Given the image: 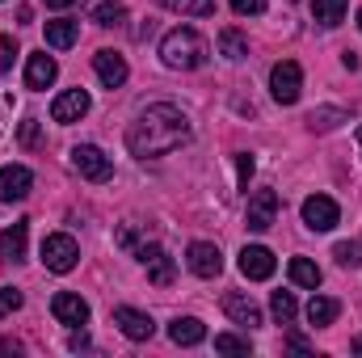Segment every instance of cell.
Wrapping results in <instances>:
<instances>
[{
    "label": "cell",
    "mask_w": 362,
    "mask_h": 358,
    "mask_svg": "<svg viewBox=\"0 0 362 358\" xmlns=\"http://www.w3.org/2000/svg\"><path fill=\"white\" fill-rule=\"evenodd\" d=\"M17 350H21V342H13V337L0 342V354H17Z\"/></svg>",
    "instance_id": "cell-37"
},
{
    "label": "cell",
    "mask_w": 362,
    "mask_h": 358,
    "mask_svg": "<svg viewBox=\"0 0 362 358\" xmlns=\"http://www.w3.org/2000/svg\"><path fill=\"white\" fill-rule=\"evenodd\" d=\"M51 312H55V321L59 325H89V304L81 299V295H72V291H59L55 299H51Z\"/></svg>",
    "instance_id": "cell-14"
},
{
    "label": "cell",
    "mask_w": 362,
    "mask_h": 358,
    "mask_svg": "<svg viewBox=\"0 0 362 358\" xmlns=\"http://www.w3.org/2000/svg\"><path fill=\"white\" fill-rule=\"evenodd\" d=\"M358 30H362V8H358Z\"/></svg>",
    "instance_id": "cell-39"
},
{
    "label": "cell",
    "mask_w": 362,
    "mask_h": 358,
    "mask_svg": "<svg viewBox=\"0 0 362 358\" xmlns=\"http://www.w3.org/2000/svg\"><path fill=\"white\" fill-rule=\"evenodd\" d=\"M93 72H97V81H101L105 89L127 85V59H122L118 51H97V55H93Z\"/></svg>",
    "instance_id": "cell-13"
},
{
    "label": "cell",
    "mask_w": 362,
    "mask_h": 358,
    "mask_svg": "<svg viewBox=\"0 0 362 358\" xmlns=\"http://www.w3.org/2000/svg\"><path fill=\"white\" fill-rule=\"evenodd\" d=\"M114 325H118L131 342H148V337L156 333L152 316H148V312H139V308H114Z\"/></svg>",
    "instance_id": "cell-15"
},
{
    "label": "cell",
    "mask_w": 362,
    "mask_h": 358,
    "mask_svg": "<svg viewBox=\"0 0 362 358\" xmlns=\"http://www.w3.org/2000/svg\"><path fill=\"white\" fill-rule=\"evenodd\" d=\"M291 282H295V287H308V291H316V287H320V278H325V274H320V266H316V262H308V258H291Z\"/></svg>",
    "instance_id": "cell-22"
},
{
    "label": "cell",
    "mask_w": 362,
    "mask_h": 358,
    "mask_svg": "<svg viewBox=\"0 0 362 358\" xmlns=\"http://www.w3.org/2000/svg\"><path fill=\"white\" fill-rule=\"evenodd\" d=\"M270 93H274V101H278V105H295V101H299V93H303V68H299L295 59L274 64Z\"/></svg>",
    "instance_id": "cell-4"
},
{
    "label": "cell",
    "mask_w": 362,
    "mask_h": 358,
    "mask_svg": "<svg viewBox=\"0 0 362 358\" xmlns=\"http://www.w3.org/2000/svg\"><path fill=\"white\" fill-rule=\"evenodd\" d=\"M206 55H211L206 38H202L198 30H189V25H177V30H169V34L160 38V59H165V68H173V72H194V68H202Z\"/></svg>",
    "instance_id": "cell-2"
},
{
    "label": "cell",
    "mask_w": 362,
    "mask_h": 358,
    "mask_svg": "<svg viewBox=\"0 0 362 358\" xmlns=\"http://www.w3.org/2000/svg\"><path fill=\"white\" fill-rule=\"evenodd\" d=\"M223 312H228L236 325H245V329H257V325H262V308H257L249 295H240V291L223 295Z\"/></svg>",
    "instance_id": "cell-17"
},
{
    "label": "cell",
    "mask_w": 362,
    "mask_h": 358,
    "mask_svg": "<svg viewBox=\"0 0 362 358\" xmlns=\"http://www.w3.org/2000/svg\"><path fill=\"white\" fill-rule=\"evenodd\" d=\"M13 59H17V42H13V34H0V76L13 68Z\"/></svg>",
    "instance_id": "cell-32"
},
{
    "label": "cell",
    "mask_w": 362,
    "mask_h": 358,
    "mask_svg": "<svg viewBox=\"0 0 362 358\" xmlns=\"http://www.w3.org/2000/svg\"><path fill=\"white\" fill-rule=\"evenodd\" d=\"M135 262L148 270V278H152L156 287H173L177 266H173V258H169L160 245H139V249H135Z\"/></svg>",
    "instance_id": "cell-7"
},
{
    "label": "cell",
    "mask_w": 362,
    "mask_h": 358,
    "mask_svg": "<svg viewBox=\"0 0 362 358\" xmlns=\"http://www.w3.org/2000/svg\"><path fill=\"white\" fill-rule=\"evenodd\" d=\"M333 258H337V266L358 270L362 266V245H354V241H341V245L333 249Z\"/></svg>",
    "instance_id": "cell-29"
},
{
    "label": "cell",
    "mask_w": 362,
    "mask_h": 358,
    "mask_svg": "<svg viewBox=\"0 0 362 358\" xmlns=\"http://www.w3.org/2000/svg\"><path fill=\"white\" fill-rule=\"evenodd\" d=\"M89 105H93V97L85 89H68L51 101V118H55L59 127H72V122H81V118L89 114Z\"/></svg>",
    "instance_id": "cell-9"
},
{
    "label": "cell",
    "mask_w": 362,
    "mask_h": 358,
    "mask_svg": "<svg viewBox=\"0 0 362 358\" xmlns=\"http://www.w3.org/2000/svg\"><path fill=\"white\" fill-rule=\"evenodd\" d=\"M169 337H173V346H198V342L206 337V325L194 321V316H177V321L169 325Z\"/></svg>",
    "instance_id": "cell-19"
},
{
    "label": "cell",
    "mask_w": 362,
    "mask_h": 358,
    "mask_svg": "<svg viewBox=\"0 0 362 358\" xmlns=\"http://www.w3.org/2000/svg\"><path fill=\"white\" fill-rule=\"evenodd\" d=\"M358 144H362V127H358Z\"/></svg>",
    "instance_id": "cell-40"
},
{
    "label": "cell",
    "mask_w": 362,
    "mask_h": 358,
    "mask_svg": "<svg viewBox=\"0 0 362 358\" xmlns=\"http://www.w3.org/2000/svg\"><path fill=\"white\" fill-rule=\"evenodd\" d=\"M25 241H30V224H25V219H17L13 228H4V232H0V258L21 262V258H25Z\"/></svg>",
    "instance_id": "cell-18"
},
{
    "label": "cell",
    "mask_w": 362,
    "mask_h": 358,
    "mask_svg": "<svg viewBox=\"0 0 362 358\" xmlns=\"http://www.w3.org/2000/svg\"><path fill=\"white\" fill-rule=\"evenodd\" d=\"M236 178H240V190H249V178H253V156L249 152L236 156Z\"/></svg>",
    "instance_id": "cell-34"
},
{
    "label": "cell",
    "mask_w": 362,
    "mask_h": 358,
    "mask_svg": "<svg viewBox=\"0 0 362 358\" xmlns=\"http://www.w3.org/2000/svg\"><path fill=\"white\" fill-rule=\"evenodd\" d=\"M34 185V173L25 165H4L0 169V202H21Z\"/></svg>",
    "instance_id": "cell-12"
},
{
    "label": "cell",
    "mask_w": 362,
    "mask_h": 358,
    "mask_svg": "<svg viewBox=\"0 0 362 358\" xmlns=\"http://www.w3.org/2000/svg\"><path fill=\"white\" fill-rule=\"evenodd\" d=\"M76 38H81V25H76V21H68V17H59V21H47V47H55V51H68Z\"/></svg>",
    "instance_id": "cell-20"
},
{
    "label": "cell",
    "mask_w": 362,
    "mask_h": 358,
    "mask_svg": "<svg viewBox=\"0 0 362 358\" xmlns=\"http://www.w3.org/2000/svg\"><path fill=\"white\" fill-rule=\"evenodd\" d=\"M219 55H223V59H245V55H249V38H245L240 30H223V34H219Z\"/></svg>",
    "instance_id": "cell-24"
},
{
    "label": "cell",
    "mask_w": 362,
    "mask_h": 358,
    "mask_svg": "<svg viewBox=\"0 0 362 358\" xmlns=\"http://www.w3.org/2000/svg\"><path fill=\"white\" fill-rule=\"evenodd\" d=\"M337 316H341V304H337V299L312 295V304H308V321H312V325H333Z\"/></svg>",
    "instance_id": "cell-23"
},
{
    "label": "cell",
    "mask_w": 362,
    "mask_h": 358,
    "mask_svg": "<svg viewBox=\"0 0 362 358\" xmlns=\"http://www.w3.org/2000/svg\"><path fill=\"white\" fill-rule=\"evenodd\" d=\"M299 211H303V224H308L312 232H333V228L341 224V207H337L329 194H308Z\"/></svg>",
    "instance_id": "cell-5"
},
{
    "label": "cell",
    "mask_w": 362,
    "mask_h": 358,
    "mask_svg": "<svg viewBox=\"0 0 362 358\" xmlns=\"http://www.w3.org/2000/svg\"><path fill=\"white\" fill-rule=\"evenodd\" d=\"M240 17H257V13H266V0H228Z\"/></svg>",
    "instance_id": "cell-33"
},
{
    "label": "cell",
    "mask_w": 362,
    "mask_h": 358,
    "mask_svg": "<svg viewBox=\"0 0 362 358\" xmlns=\"http://www.w3.org/2000/svg\"><path fill=\"white\" fill-rule=\"evenodd\" d=\"M346 8H350V0H312V17L329 30L346 21Z\"/></svg>",
    "instance_id": "cell-21"
},
{
    "label": "cell",
    "mask_w": 362,
    "mask_h": 358,
    "mask_svg": "<svg viewBox=\"0 0 362 358\" xmlns=\"http://www.w3.org/2000/svg\"><path fill=\"white\" fill-rule=\"evenodd\" d=\"M189 144V118L181 114L173 101H156L148 105L131 127H127V148L131 156L139 161H156V156H169Z\"/></svg>",
    "instance_id": "cell-1"
},
{
    "label": "cell",
    "mask_w": 362,
    "mask_h": 358,
    "mask_svg": "<svg viewBox=\"0 0 362 358\" xmlns=\"http://www.w3.org/2000/svg\"><path fill=\"white\" fill-rule=\"evenodd\" d=\"M270 312H274V321H278V325H291V321H295V312H299V304H295V295H291V291H274Z\"/></svg>",
    "instance_id": "cell-25"
},
{
    "label": "cell",
    "mask_w": 362,
    "mask_h": 358,
    "mask_svg": "<svg viewBox=\"0 0 362 358\" xmlns=\"http://www.w3.org/2000/svg\"><path fill=\"white\" fill-rule=\"evenodd\" d=\"M160 4L181 13V17H211L215 13V0H160Z\"/></svg>",
    "instance_id": "cell-26"
},
{
    "label": "cell",
    "mask_w": 362,
    "mask_h": 358,
    "mask_svg": "<svg viewBox=\"0 0 362 358\" xmlns=\"http://www.w3.org/2000/svg\"><path fill=\"white\" fill-rule=\"evenodd\" d=\"M81 262V245L68 236V232H51L47 241H42V266L55 270V274H68V270H76Z\"/></svg>",
    "instance_id": "cell-3"
},
{
    "label": "cell",
    "mask_w": 362,
    "mask_h": 358,
    "mask_svg": "<svg viewBox=\"0 0 362 358\" xmlns=\"http://www.w3.org/2000/svg\"><path fill=\"white\" fill-rule=\"evenodd\" d=\"M21 144H25V148L38 144V118H25V122H21Z\"/></svg>",
    "instance_id": "cell-35"
},
{
    "label": "cell",
    "mask_w": 362,
    "mask_h": 358,
    "mask_svg": "<svg viewBox=\"0 0 362 358\" xmlns=\"http://www.w3.org/2000/svg\"><path fill=\"white\" fill-rule=\"evenodd\" d=\"M72 169H76L81 178H89V181H110L114 178V165H110V156H105L97 144H76V148H72Z\"/></svg>",
    "instance_id": "cell-6"
},
{
    "label": "cell",
    "mask_w": 362,
    "mask_h": 358,
    "mask_svg": "<svg viewBox=\"0 0 362 358\" xmlns=\"http://www.w3.org/2000/svg\"><path fill=\"white\" fill-rule=\"evenodd\" d=\"M278 194L274 190H257V194H249V211H245V224H249V232H266L274 228V219H278Z\"/></svg>",
    "instance_id": "cell-8"
},
{
    "label": "cell",
    "mask_w": 362,
    "mask_h": 358,
    "mask_svg": "<svg viewBox=\"0 0 362 358\" xmlns=\"http://www.w3.org/2000/svg\"><path fill=\"white\" fill-rule=\"evenodd\" d=\"M42 4H47V8H72L76 0H42Z\"/></svg>",
    "instance_id": "cell-38"
},
{
    "label": "cell",
    "mask_w": 362,
    "mask_h": 358,
    "mask_svg": "<svg viewBox=\"0 0 362 358\" xmlns=\"http://www.w3.org/2000/svg\"><path fill=\"white\" fill-rule=\"evenodd\" d=\"M55 76H59V64L47 51H38V55L25 59V89H51Z\"/></svg>",
    "instance_id": "cell-16"
},
{
    "label": "cell",
    "mask_w": 362,
    "mask_h": 358,
    "mask_svg": "<svg viewBox=\"0 0 362 358\" xmlns=\"http://www.w3.org/2000/svg\"><path fill=\"white\" fill-rule=\"evenodd\" d=\"M185 266L194 270L198 278H219V270H223V253H219V245H211V241H194L189 253H185Z\"/></svg>",
    "instance_id": "cell-10"
},
{
    "label": "cell",
    "mask_w": 362,
    "mask_h": 358,
    "mask_svg": "<svg viewBox=\"0 0 362 358\" xmlns=\"http://www.w3.org/2000/svg\"><path fill=\"white\" fill-rule=\"evenodd\" d=\"M68 346H72V350H85V346H89V333H72Z\"/></svg>",
    "instance_id": "cell-36"
},
{
    "label": "cell",
    "mask_w": 362,
    "mask_h": 358,
    "mask_svg": "<svg viewBox=\"0 0 362 358\" xmlns=\"http://www.w3.org/2000/svg\"><path fill=\"white\" fill-rule=\"evenodd\" d=\"M122 17H127V8H122L118 0H105V4H97V8H93V21H97V25H105V30H110V25H122Z\"/></svg>",
    "instance_id": "cell-27"
},
{
    "label": "cell",
    "mask_w": 362,
    "mask_h": 358,
    "mask_svg": "<svg viewBox=\"0 0 362 358\" xmlns=\"http://www.w3.org/2000/svg\"><path fill=\"white\" fill-rule=\"evenodd\" d=\"M21 304H25V299H21V291H17V287H0V321H4L8 312H17Z\"/></svg>",
    "instance_id": "cell-31"
},
{
    "label": "cell",
    "mask_w": 362,
    "mask_h": 358,
    "mask_svg": "<svg viewBox=\"0 0 362 358\" xmlns=\"http://www.w3.org/2000/svg\"><path fill=\"white\" fill-rule=\"evenodd\" d=\"M274 270H278V262H274V253L266 245H245V249H240V274H245V278L266 282Z\"/></svg>",
    "instance_id": "cell-11"
},
{
    "label": "cell",
    "mask_w": 362,
    "mask_h": 358,
    "mask_svg": "<svg viewBox=\"0 0 362 358\" xmlns=\"http://www.w3.org/2000/svg\"><path fill=\"white\" fill-rule=\"evenodd\" d=\"M215 350H219V354H249V337L219 333V337H215Z\"/></svg>",
    "instance_id": "cell-30"
},
{
    "label": "cell",
    "mask_w": 362,
    "mask_h": 358,
    "mask_svg": "<svg viewBox=\"0 0 362 358\" xmlns=\"http://www.w3.org/2000/svg\"><path fill=\"white\" fill-rule=\"evenodd\" d=\"M346 118H350L346 110H312V114H308V127H312V131H333V127L346 122Z\"/></svg>",
    "instance_id": "cell-28"
}]
</instances>
